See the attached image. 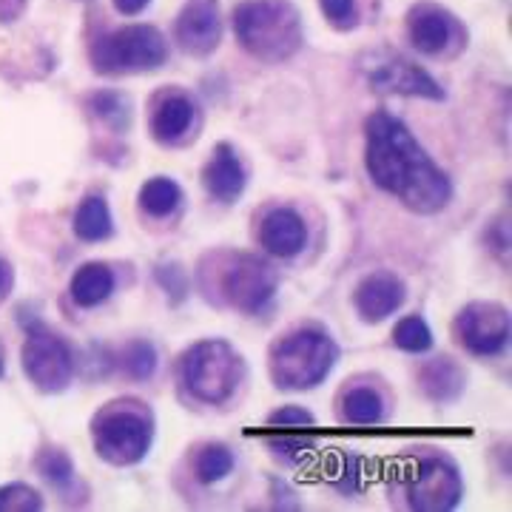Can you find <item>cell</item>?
Wrapping results in <instances>:
<instances>
[{"label": "cell", "instance_id": "6da1fadb", "mask_svg": "<svg viewBox=\"0 0 512 512\" xmlns=\"http://www.w3.org/2000/svg\"><path fill=\"white\" fill-rule=\"evenodd\" d=\"M365 168L373 183L416 214H439L453 200L450 177L390 111L379 109L367 117Z\"/></svg>", "mask_w": 512, "mask_h": 512}, {"label": "cell", "instance_id": "7a4b0ae2", "mask_svg": "<svg viewBox=\"0 0 512 512\" xmlns=\"http://www.w3.org/2000/svg\"><path fill=\"white\" fill-rule=\"evenodd\" d=\"M234 32L248 55L282 63L302 46V18L291 0H245L234 9Z\"/></svg>", "mask_w": 512, "mask_h": 512}, {"label": "cell", "instance_id": "3957f363", "mask_svg": "<svg viewBox=\"0 0 512 512\" xmlns=\"http://www.w3.org/2000/svg\"><path fill=\"white\" fill-rule=\"evenodd\" d=\"M339 362V345L325 330L302 328L279 339L271 350V379L282 390H311Z\"/></svg>", "mask_w": 512, "mask_h": 512}, {"label": "cell", "instance_id": "277c9868", "mask_svg": "<svg viewBox=\"0 0 512 512\" xmlns=\"http://www.w3.org/2000/svg\"><path fill=\"white\" fill-rule=\"evenodd\" d=\"M242 376V359L222 339H205L183 356V382L205 404L228 402Z\"/></svg>", "mask_w": 512, "mask_h": 512}, {"label": "cell", "instance_id": "5b68a950", "mask_svg": "<svg viewBox=\"0 0 512 512\" xmlns=\"http://www.w3.org/2000/svg\"><path fill=\"white\" fill-rule=\"evenodd\" d=\"M168 57L165 37L154 26H123L92 46V63L103 74H137L160 69Z\"/></svg>", "mask_w": 512, "mask_h": 512}, {"label": "cell", "instance_id": "8992f818", "mask_svg": "<svg viewBox=\"0 0 512 512\" xmlns=\"http://www.w3.org/2000/svg\"><path fill=\"white\" fill-rule=\"evenodd\" d=\"M94 450L103 461L114 467H131L140 464L151 450V421L143 410L134 407H117L111 404L109 410L97 413L92 424Z\"/></svg>", "mask_w": 512, "mask_h": 512}, {"label": "cell", "instance_id": "52a82bcc", "mask_svg": "<svg viewBox=\"0 0 512 512\" xmlns=\"http://www.w3.org/2000/svg\"><path fill=\"white\" fill-rule=\"evenodd\" d=\"M402 493L410 510L447 512L461 504L464 481L450 458L421 456L404 467Z\"/></svg>", "mask_w": 512, "mask_h": 512}, {"label": "cell", "instance_id": "ba28073f", "mask_svg": "<svg viewBox=\"0 0 512 512\" xmlns=\"http://www.w3.org/2000/svg\"><path fill=\"white\" fill-rule=\"evenodd\" d=\"M23 370L43 393H63L74 379V353L63 336L49 328H32L23 342Z\"/></svg>", "mask_w": 512, "mask_h": 512}, {"label": "cell", "instance_id": "9c48e42d", "mask_svg": "<svg viewBox=\"0 0 512 512\" xmlns=\"http://www.w3.org/2000/svg\"><path fill=\"white\" fill-rule=\"evenodd\" d=\"M276 293V274L259 256H228L222 271V296L231 308L242 313H259Z\"/></svg>", "mask_w": 512, "mask_h": 512}, {"label": "cell", "instance_id": "30bf717a", "mask_svg": "<svg viewBox=\"0 0 512 512\" xmlns=\"http://www.w3.org/2000/svg\"><path fill=\"white\" fill-rule=\"evenodd\" d=\"M362 72L367 83L382 94H404V97H424V100H444V89L416 66L413 60L393 52H373L362 60Z\"/></svg>", "mask_w": 512, "mask_h": 512}, {"label": "cell", "instance_id": "8fae6325", "mask_svg": "<svg viewBox=\"0 0 512 512\" xmlns=\"http://www.w3.org/2000/svg\"><path fill=\"white\" fill-rule=\"evenodd\" d=\"M453 333L473 356H498L510 342V311L498 302H473L458 311Z\"/></svg>", "mask_w": 512, "mask_h": 512}, {"label": "cell", "instance_id": "7c38bea8", "mask_svg": "<svg viewBox=\"0 0 512 512\" xmlns=\"http://www.w3.org/2000/svg\"><path fill=\"white\" fill-rule=\"evenodd\" d=\"M407 32L419 52L433 57L450 55L464 43V32H461L458 20L436 3L413 6V12L407 15Z\"/></svg>", "mask_w": 512, "mask_h": 512}, {"label": "cell", "instance_id": "4fadbf2b", "mask_svg": "<svg viewBox=\"0 0 512 512\" xmlns=\"http://www.w3.org/2000/svg\"><path fill=\"white\" fill-rule=\"evenodd\" d=\"M222 20L217 0H188L177 18V43L188 55L205 57L220 46Z\"/></svg>", "mask_w": 512, "mask_h": 512}, {"label": "cell", "instance_id": "5bb4252c", "mask_svg": "<svg viewBox=\"0 0 512 512\" xmlns=\"http://www.w3.org/2000/svg\"><path fill=\"white\" fill-rule=\"evenodd\" d=\"M353 302H356V311L365 322H370V325L384 322L387 316H393L404 305V282L396 274H387V271L367 274L356 285Z\"/></svg>", "mask_w": 512, "mask_h": 512}, {"label": "cell", "instance_id": "9a60e30c", "mask_svg": "<svg viewBox=\"0 0 512 512\" xmlns=\"http://www.w3.org/2000/svg\"><path fill=\"white\" fill-rule=\"evenodd\" d=\"M245 183H248V180H245V165L239 160V154L234 151V146H231V143L214 146L211 160L202 168V185H205V191H208L214 200L231 205V202H237L239 197H242Z\"/></svg>", "mask_w": 512, "mask_h": 512}, {"label": "cell", "instance_id": "2e32d148", "mask_svg": "<svg viewBox=\"0 0 512 512\" xmlns=\"http://www.w3.org/2000/svg\"><path fill=\"white\" fill-rule=\"evenodd\" d=\"M256 237H259V245L268 254L291 259V256H296L305 248V242H308V225H305V220L293 208H274V211H268L262 217Z\"/></svg>", "mask_w": 512, "mask_h": 512}, {"label": "cell", "instance_id": "e0dca14e", "mask_svg": "<svg viewBox=\"0 0 512 512\" xmlns=\"http://www.w3.org/2000/svg\"><path fill=\"white\" fill-rule=\"evenodd\" d=\"M194 103L185 94H168L160 100L151 117V134L157 143H177L194 126Z\"/></svg>", "mask_w": 512, "mask_h": 512}, {"label": "cell", "instance_id": "ac0fdd59", "mask_svg": "<svg viewBox=\"0 0 512 512\" xmlns=\"http://www.w3.org/2000/svg\"><path fill=\"white\" fill-rule=\"evenodd\" d=\"M114 285H117V279H114V271H111L109 265L86 262V265H80L74 271L69 291H72V299L77 308H97L114 293Z\"/></svg>", "mask_w": 512, "mask_h": 512}, {"label": "cell", "instance_id": "d6986e66", "mask_svg": "<svg viewBox=\"0 0 512 512\" xmlns=\"http://www.w3.org/2000/svg\"><path fill=\"white\" fill-rule=\"evenodd\" d=\"M419 382L421 390L433 402H453V399L461 396V390H464V370L453 359L439 356V359H430L427 365L421 367Z\"/></svg>", "mask_w": 512, "mask_h": 512}, {"label": "cell", "instance_id": "ffe728a7", "mask_svg": "<svg viewBox=\"0 0 512 512\" xmlns=\"http://www.w3.org/2000/svg\"><path fill=\"white\" fill-rule=\"evenodd\" d=\"M74 234L83 242H103L114 234V217L106 197H86L74 211Z\"/></svg>", "mask_w": 512, "mask_h": 512}, {"label": "cell", "instance_id": "44dd1931", "mask_svg": "<svg viewBox=\"0 0 512 512\" xmlns=\"http://www.w3.org/2000/svg\"><path fill=\"white\" fill-rule=\"evenodd\" d=\"M183 202V188L174 183L171 177H151L148 183L140 188V208L148 217H171Z\"/></svg>", "mask_w": 512, "mask_h": 512}, {"label": "cell", "instance_id": "7402d4cb", "mask_svg": "<svg viewBox=\"0 0 512 512\" xmlns=\"http://www.w3.org/2000/svg\"><path fill=\"white\" fill-rule=\"evenodd\" d=\"M342 419L348 424H379L384 419L382 396L373 387H353L342 399Z\"/></svg>", "mask_w": 512, "mask_h": 512}, {"label": "cell", "instance_id": "603a6c76", "mask_svg": "<svg viewBox=\"0 0 512 512\" xmlns=\"http://www.w3.org/2000/svg\"><path fill=\"white\" fill-rule=\"evenodd\" d=\"M194 470L202 484H217L225 476H231L234 470V453L225 447V444H205L197 461H194Z\"/></svg>", "mask_w": 512, "mask_h": 512}, {"label": "cell", "instance_id": "cb8c5ba5", "mask_svg": "<svg viewBox=\"0 0 512 512\" xmlns=\"http://www.w3.org/2000/svg\"><path fill=\"white\" fill-rule=\"evenodd\" d=\"M393 345L404 353H427L433 348V330L421 316H404L393 330Z\"/></svg>", "mask_w": 512, "mask_h": 512}, {"label": "cell", "instance_id": "d4e9b609", "mask_svg": "<svg viewBox=\"0 0 512 512\" xmlns=\"http://www.w3.org/2000/svg\"><path fill=\"white\" fill-rule=\"evenodd\" d=\"M120 365H123V373L131 376V379H137V382L151 379L154 370H157V350H154L151 342L137 339V342L126 345L123 356H120Z\"/></svg>", "mask_w": 512, "mask_h": 512}, {"label": "cell", "instance_id": "484cf974", "mask_svg": "<svg viewBox=\"0 0 512 512\" xmlns=\"http://www.w3.org/2000/svg\"><path fill=\"white\" fill-rule=\"evenodd\" d=\"M37 470L57 490H69L74 484V464L63 450H43L37 456Z\"/></svg>", "mask_w": 512, "mask_h": 512}, {"label": "cell", "instance_id": "4316f807", "mask_svg": "<svg viewBox=\"0 0 512 512\" xmlns=\"http://www.w3.org/2000/svg\"><path fill=\"white\" fill-rule=\"evenodd\" d=\"M43 510V495L29 484L0 487V512H35Z\"/></svg>", "mask_w": 512, "mask_h": 512}, {"label": "cell", "instance_id": "83f0119b", "mask_svg": "<svg viewBox=\"0 0 512 512\" xmlns=\"http://www.w3.org/2000/svg\"><path fill=\"white\" fill-rule=\"evenodd\" d=\"M268 447H271V453H274L279 461H285V464H302L305 458H311L313 453V439H305V436H274V439H268Z\"/></svg>", "mask_w": 512, "mask_h": 512}, {"label": "cell", "instance_id": "f1b7e54d", "mask_svg": "<svg viewBox=\"0 0 512 512\" xmlns=\"http://www.w3.org/2000/svg\"><path fill=\"white\" fill-rule=\"evenodd\" d=\"M92 111L100 117V120H106L114 128H123L128 126V103L120 97V94H94L92 97Z\"/></svg>", "mask_w": 512, "mask_h": 512}, {"label": "cell", "instance_id": "f546056e", "mask_svg": "<svg viewBox=\"0 0 512 512\" xmlns=\"http://www.w3.org/2000/svg\"><path fill=\"white\" fill-rule=\"evenodd\" d=\"M333 481V487L339 490V493L353 495L362 490V458L356 456H342L339 458V470H336V476L330 478Z\"/></svg>", "mask_w": 512, "mask_h": 512}, {"label": "cell", "instance_id": "4dcf8cb0", "mask_svg": "<svg viewBox=\"0 0 512 512\" xmlns=\"http://www.w3.org/2000/svg\"><path fill=\"white\" fill-rule=\"evenodd\" d=\"M322 12L333 26L350 29L356 23V0H322Z\"/></svg>", "mask_w": 512, "mask_h": 512}, {"label": "cell", "instance_id": "1f68e13d", "mask_svg": "<svg viewBox=\"0 0 512 512\" xmlns=\"http://www.w3.org/2000/svg\"><path fill=\"white\" fill-rule=\"evenodd\" d=\"M313 413H308L305 407H296V404H291V407H282V410H276L274 416L268 419V424H274V427H308V424H313Z\"/></svg>", "mask_w": 512, "mask_h": 512}, {"label": "cell", "instance_id": "d6a6232c", "mask_svg": "<svg viewBox=\"0 0 512 512\" xmlns=\"http://www.w3.org/2000/svg\"><path fill=\"white\" fill-rule=\"evenodd\" d=\"M23 6H26V0H0V23L20 18Z\"/></svg>", "mask_w": 512, "mask_h": 512}, {"label": "cell", "instance_id": "836d02e7", "mask_svg": "<svg viewBox=\"0 0 512 512\" xmlns=\"http://www.w3.org/2000/svg\"><path fill=\"white\" fill-rule=\"evenodd\" d=\"M151 0H114V6L123 12V15H140Z\"/></svg>", "mask_w": 512, "mask_h": 512}, {"label": "cell", "instance_id": "e575fe53", "mask_svg": "<svg viewBox=\"0 0 512 512\" xmlns=\"http://www.w3.org/2000/svg\"><path fill=\"white\" fill-rule=\"evenodd\" d=\"M6 276H9V271H6V265H3V259H0V291L6 288Z\"/></svg>", "mask_w": 512, "mask_h": 512}, {"label": "cell", "instance_id": "d590c367", "mask_svg": "<svg viewBox=\"0 0 512 512\" xmlns=\"http://www.w3.org/2000/svg\"><path fill=\"white\" fill-rule=\"evenodd\" d=\"M0 376H3V359H0Z\"/></svg>", "mask_w": 512, "mask_h": 512}]
</instances>
